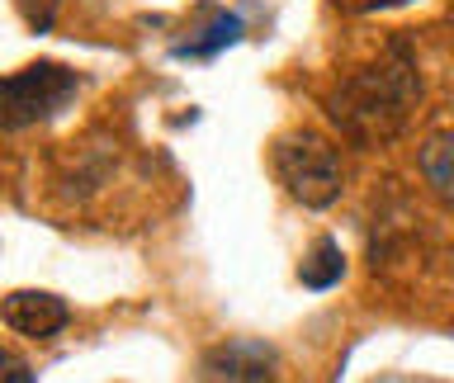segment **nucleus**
Returning <instances> with one entry per match:
<instances>
[{"instance_id":"obj_1","label":"nucleus","mask_w":454,"mask_h":383,"mask_svg":"<svg viewBox=\"0 0 454 383\" xmlns=\"http://www.w3.org/2000/svg\"><path fill=\"white\" fill-rule=\"evenodd\" d=\"M417 95H421L417 62L403 48H393L383 62H369L340 81L326 95V113L355 147H383V142H393L407 128Z\"/></svg>"},{"instance_id":"obj_2","label":"nucleus","mask_w":454,"mask_h":383,"mask_svg":"<svg viewBox=\"0 0 454 383\" xmlns=\"http://www.w3.org/2000/svg\"><path fill=\"white\" fill-rule=\"evenodd\" d=\"M275 180L284 194L303 208H332L340 190H346V170H340L336 147L322 133H284L270 152Z\"/></svg>"},{"instance_id":"obj_3","label":"nucleus","mask_w":454,"mask_h":383,"mask_svg":"<svg viewBox=\"0 0 454 383\" xmlns=\"http://www.w3.org/2000/svg\"><path fill=\"white\" fill-rule=\"evenodd\" d=\"M81 90V76L62 62H34L14 76H0V133H20L57 119Z\"/></svg>"},{"instance_id":"obj_4","label":"nucleus","mask_w":454,"mask_h":383,"mask_svg":"<svg viewBox=\"0 0 454 383\" xmlns=\"http://www.w3.org/2000/svg\"><path fill=\"white\" fill-rule=\"evenodd\" d=\"M279 374V355L265 340H223L199 360V379H227V383H265Z\"/></svg>"},{"instance_id":"obj_5","label":"nucleus","mask_w":454,"mask_h":383,"mask_svg":"<svg viewBox=\"0 0 454 383\" xmlns=\"http://www.w3.org/2000/svg\"><path fill=\"white\" fill-rule=\"evenodd\" d=\"M0 322H5L10 332H20L24 340H52V336L67 332L71 308L48 289H20L0 303Z\"/></svg>"},{"instance_id":"obj_6","label":"nucleus","mask_w":454,"mask_h":383,"mask_svg":"<svg viewBox=\"0 0 454 383\" xmlns=\"http://www.w3.org/2000/svg\"><path fill=\"white\" fill-rule=\"evenodd\" d=\"M426 190L440 199V208L454 213V133H431L417 152Z\"/></svg>"},{"instance_id":"obj_7","label":"nucleus","mask_w":454,"mask_h":383,"mask_svg":"<svg viewBox=\"0 0 454 383\" xmlns=\"http://www.w3.org/2000/svg\"><path fill=\"white\" fill-rule=\"evenodd\" d=\"M232 43H241V20L208 5V24H199V34L176 43V57H218L223 48H232Z\"/></svg>"},{"instance_id":"obj_8","label":"nucleus","mask_w":454,"mask_h":383,"mask_svg":"<svg viewBox=\"0 0 454 383\" xmlns=\"http://www.w3.org/2000/svg\"><path fill=\"white\" fill-rule=\"evenodd\" d=\"M340 275H346V251H340L336 237H317V246H312L303 255V265H298V279H303V289H332V284H340Z\"/></svg>"},{"instance_id":"obj_9","label":"nucleus","mask_w":454,"mask_h":383,"mask_svg":"<svg viewBox=\"0 0 454 383\" xmlns=\"http://www.w3.org/2000/svg\"><path fill=\"white\" fill-rule=\"evenodd\" d=\"M24 14V24L34 28V34H48V28L57 24V10H62V0H14Z\"/></svg>"},{"instance_id":"obj_10","label":"nucleus","mask_w":454,"mask_h":383,"mask_svg":"<svg viewBox=\"0 0 454 383\" xmlns=\"http://www.w3.org/2000/svg\"><path fill=\"white\" fill-rule=\"evenodd\" d=\"M0 383H34V369H28L20 355L0 350Z\"/></svg>"},{"instance_id":"obj_11","label":"nucleus","mask_w":454,"mask_h":383,"mask_svg":"<svg viewBox=\"0 0 454 383\" xmlns=\"http://www.w3.org/2000/svg\"><path fill=\"white\" fill-rule=\"evenodd\" d=\"M346 10H393V5H411V0H336Z\"/></svg>"}]
</instances>
